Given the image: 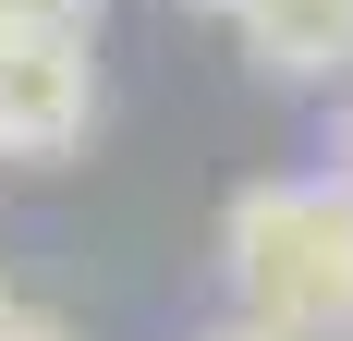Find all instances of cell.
<instances>
[{
	"label": "cell",
	"mask_w": 353,
	"mask_h": 341,
	"mask_svg": "<svg viewBox=\"0 0 353 341\" xmlns=\"http://www.w3.org/2000/svg\"><path fill=\"white\" fill-rule=\"evenodd\" d=\"M219 269L244 317L281 329H353V183H244L219 220Z\"/></svg>",
	"instance_id": "obj_1"
},
{
	"label": "cell",
	"mask_w": 353,
	"mask_h": 341,
	"mask_svg": "<svg viewBox=\"0 0 353 341\" xmlns=\"http://www.w3.org/2000/svg\"><path fill=\"white\" fill-rule=\"evenodd\" d=\"M85 122H98V61H85V37L12 25L0 37V159H73Z\"/></svg>",
	"instance_id": "obj_2"
},
{
	"label": "cell",
	"mask_w": 353,
	"mask_h": 341,
	"mask_svg": "<svg viewBox=\"0 0 353 341\" xmlns=\"http://www.w3.org/2000/svg\"><path fill=\"white\" fill-rule=\"evenodd\" d=\"M256 86H341L353 73V0H232Z\"/></svg>",
	"instance_id": "obj_3"
},
{
	"label": "cell",
	"mask_w": 353,
	"mask_h": 341,
	"mask_svg": "<svg viewBox=\"0 0 353 341\" xmlns=\"http://www.w3.org/2000/svg\"><path fill=\"white\" fill-rule=\"evenodd\" d=\"M110 0H0V25H37V37H98Z\"/></svg>",
	"instance_id": "obj_4"
},
{
	"label": "cell",
	"mask_w": 353,
	"mask_h": 341,
	"mask_svg": "<svg viewBox=\"0 0 353 341\" xmlns=\"http://www.w3.org/2000/svg\"><path fill=\"white\" fill-rule=\"evenodd\" d=\"M0 341H85V329H73V317H37V305H12V317H0Z\"/></svg>",
	"instance_id": "obj_5"
},
{
	"label": "cell",
	"mask_w": 353,
	"mask_h": 341,
	"mask_svg": "<svg viewBox=\"0 0 353 341\" xmlns=\"http://www.w3.org/2000/svg\"><path fill=\"white\" fill-rule=\"evenodd\" d=\"M208 341H305V329H281V317H232V329H208Z\"/></svg>",
	"instance_id": "obj_6"
},
{
	"label": "cell",
	"mask_w": 353,
	"mask_h": 341,
	"mask_svg": "<svg viewBox=\"0 0 353 341\" xmlns=\"http://www.w3.org/2000/svg\"><path fill=\"white\" fill-rule=\"evenodd\" d=\"M171 12H219V25H232V0H171Z\"/></svg>",
	"instance_id": "obj_7"
},
{
	"label": "cell",
	"mask_w": 353,
	"mask_h": 341,
	"mask_svg": "<svg viewBox=\"0 0 353 341\" xmlns=\"http://www.w3.org/2000/svg\"><path fill=\"white\" fill-rule=\"evenodd\" d=\"M0 317H12V293H0Z\"/></svg>",
	"instance_id": "obj_8"
},
{
	"label": "cell",
	"mask_w": 353,
	"mask_h": 341,
	"mask_svg": "<svg viewBox=\"0 0 353 341\" xmlns=\"http://www.w3.org/2000/svg\"><path fill=\"white\" fill-rule=\"evenodd\" d=\"M0 37H12V25H0Z\"/></svg>",
	"instance_id": "obj_9"
}]
</instances>
